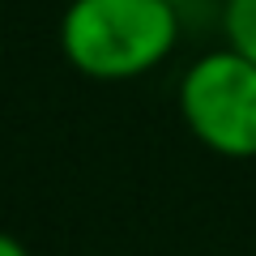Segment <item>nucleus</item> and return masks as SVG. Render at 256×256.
<instances>
[{
    "label": "nucleus",
    "instance_id": "f257e3e1",
    "mask_svg": "<svg viewBox=\"0 0 256 256\" xmlns=\"http://www.w3.org/2000/svg\"><path fill=\"white\" fill-rule=\"evenodd\" d=\"M175 0H68L60 13V56L86 82H137L180 47Z\"/></svg>",
    "mask_w": 256,
    "mask_h": 256
},
{
    "label": "nucleus",
    "instance_id": "f03ea898",
    "mask_svg": "<svg viewBox=\"0 0 256 256\" xmlns=\"http://www.w3.org/2000/svg\"><path fill=\"white\" fill-rule=\"evenodd\" d=\"M175 107L188 137L226 162L256 158V60L222 43L188 60Z\"/></svg>",
    "mask_w": 256,
    "mask_h": 256
},
{
    "label": "nucleus",
    "instance_id": "7ed1b4c3",
    "mask_svg": "<svg viewBox=\"0 0 256 256\" xmlns=\"http://www.w3.org/2000/svg\"><path fill=\"white\" fill-rule=\"evenodd\" d=\"M222 43L256 60V0H222Z\"/></svg>",
    "mask_w": 256,
    "mask_h": 256
},
{
    "label": "nucleus",
    "instance_id": "20e7f679",
    "mask_svg": "<svg viewBox=\"0 0 256 256\" xmlns=\"http://www.w3.org/2000/svg\"><path fill=\"white\" fill-rule=\"evenodd\" d=\"M0 256H30V248L22 244L13 230H0Z\"/></svg>",
    "mask_w": 256,
    "mask_h": 256
},
{
    "label": "nucleus",
    "instance_id": "39448f33",
    "mask_svg": "<svg viewBox=\"0 0 256 256\" xmlns=\"http://www.w3.org/2000/svg\"><path fill=\"white\" fill-rule=\"evenodd\" d=\"M175 4H180V9H184V4H188V0H175Z\"/></svg>",
    "mask_w": 256,
    "mask_h": 256
}]
</instances>
